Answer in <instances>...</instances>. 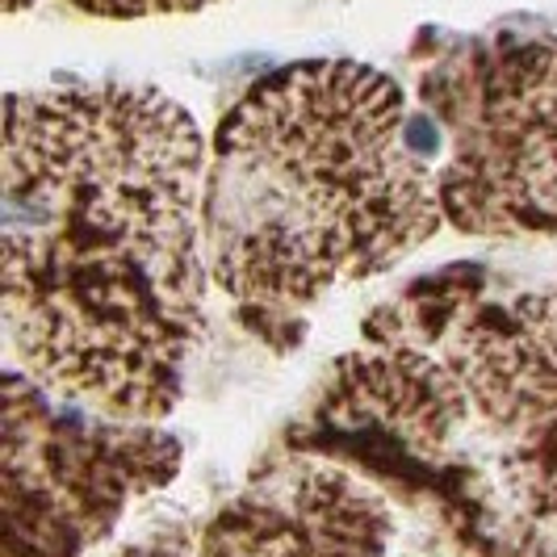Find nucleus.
I'll use <instances>...</instances> for the list:
<instances>
[{
    "mask_svg": "<svg viewBox=\"0 0 557 557\" xmlns=\"http://www.w3.org/2000/svg\"><path fill=\"white\" fill-rule=\"evenodd\" d=\"M206 143L147 84L4 106V332L51 394L113 419L176 411L201 335Z\"/></svg>",
    "mask_w": 557,
    "mask_h": 557,
    "instance_id": "obj_1",
    "label": "nucleus"
},
{
    "mask_svg": "<svg viewBox=\"0 0 557 557\" xmlns=\"http://www.w3.org/2000/svg\"><path fill=\"white\" fill-rule=\"evenodd\" d=\"M289 432L407 499L457 557H557V285L419 281L364 323Z\"/></svg>",
    "mask_w": 557,
    "mask_h": 557,
    "instance_id": "obj_2",
    "label": "nucleus"
},
{
    "mask_svg": "<svg viewBox=\"0 0 557 557\" xmlns=\"http://www.w3.org/2000/svg\"><path fill=\"white\" fill-rule=\"evenodd\" d=\"M445 223L403 88L357 59L260 76L223 113L201 189L206 269L289 352L332 289L382 277Z\"/></svg>",
    "mask_w": 557,
    "mask_h": 557,
    "instance_id": "obj_3",
    "label": "nucleus"
},
{
    "mask_svg": "<svg viewBox=\"0 0 557 557\" xmlns=\"http://www.w3.org/2000/svg\"><path fill=\"white\" fill-rule=\"evenodd\" d=\"M441 122L445 223L478 239L557 231V38L482 42L419 76Z\"/></svg>",
    "mask_w": 557,
    "mask_h": 557,
    "instance_id": "obj_4",
    "label": "nucleus"
},
{
    "mask_svg": "<svg viewBox=\"0 0 557 557\" xmlns=\"http://www.w3.org/2000/svg\"><path fill=\"white\" fill-rule=\"evenodd\" d=\"M181 441L4 373V557H84L131 503L181 474Z\"/></svg>",
    "mask_w": 557,
    "mask_h": 557,
    "instance_id": "obj_5",
    "label": "nucleus"
},
{
    "mask_svg": "<svg viewBox=\"0 0 557 557\" xmlns=\"http://www.w3.org/2000/svg\"><path fill=\"white\" fill-rule=\"evenodd\" d=\"M394 511L377 482L319 453L248 478L210 516L131 541L113 557H386Z\"/></svg>",
    "mask_w": 557,
    "mask_h": 557,
    "instance_id": "obj_6",
    "label": "nucleus"
},
{
    "mask_svg": "<svg viewBox=\"0 0 557 557\" xmlns=\"http://www.w3.org/2000/svg\"><path fill=\"white\" fill-rule=\"evenodd\" d=\"M81 13H92V17H156V13H194V9H206V4H219V0H72Z\"/></svg>",
    "mask_w": 557,
    "mask_h": 557,
    "instance_id": "obj_7",
    "label": "nucleus"
},
{
    "mask_svg": "<svg viewBox=\"0 0 557 557\" xmlns=\"http://www.w3.org/2000/svg\"><path fill=\"white\" fill-rule=\"evenodd\" d=\"M26 4H34V0H4V9H9V13H22Z\"/></svg>",
    "mask_w": 557,
    "mask_h": 557,
    "instance_id": "obj_8",
    "label": "nucleus"
}]
</instances>
